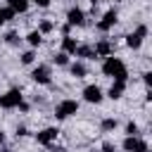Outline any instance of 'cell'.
Masks as SVG:
<instances>
[{
  "instance_id": "obj_33",
  "label": "cell",
  "mask_w": 152,
  "mask_h": 152,
  "mask_svg": "<svg viewBox=\"0 0 152 152\" xmlns=\"http://www.w3.org/2000/svg\"><path fill=\"white\" fill-rule=\"evenodd\" d=\"M50 152H62V150H57V147H52V150H50Z\"/></svg>"
},
{
  "instance_id": "obj_19",
  "label": "cell",
  "mask_w": 152,
  "mask_h": 152,
  "mask_svg": "<svg viewBox=\"0 0 152 152\" xmlns=\"http://www.w3.org/2000/svg\"><path fill=\"white\" fill-rule=\"evenodd\" d=\"M5 43H7V45H19L21 38H19L17 31H7V33H5Z\"/></svg>"
},
{
  "instance_id": "obj_14",
  "label": "cell",
  "mask_w": 152,
  "mask_h": 152,
  "mask_svg": "<svg viewBox=\"0 0 152 152\" xmlns=\"http://www.w3.org/2000/svg\"><path fill=\"white\" fill-rule=\"evenodd\" d=\"M62 52H66V55H74L76 52V40L71 36H64L62 38Z\"/></svg>"
},
{
  "instance_id": "obj_12",
  "label": "cell",
  "mask_w": 152,
  "mask_h": 152,
  "mask_svg": "<svg viewBox=\"0 0 152 152\" xmlns=\"http://www.w3.org/2000/svg\"><path fill=\"white\" fill-rule=\"evenodd\" d=\"M76 57H83V59H97V55L93 52V48L90 45H76V52H74Z\"/></svg>"
},
{
  "instance_id": "obj_4",
  "label": "cell",
  "mask_w": 152,
  "mask_h": 152,
  "mask_svg": "<svg viewBox=\"0 0 152 152\" xmlns=\"http://www.w3.org/2000/svg\"><path fill=\"white\" fill-rule=\"evenodd\" d=\"M121 147H124L126 152H147V150H150L147 142H145L142 138H138V135H126V140L121 142Z\"/></svg>"
},
{
  "instance_id": "obj_30",
  "label": "cell",
  "mask_w": 152,
  "mask_h": 152,
  "mask_svg": "<svg viewBox=\"0 0 152 152\" xmlns=\"http://www.w3.org/2000/svg\"><path fill=\"white\" fill-rule=\"evenodd\" d=\"M69 31H71V24H64V26H62V33H64V36H69Z\"/></svg>"
},
{
  "instance_id": "obj_8",
  "label": "cell",
  "mask_w": 152,
  "mask_h": 152,
  "mask_svg": "<svg viewBox=\"0 0 152 152\" xmlns=\"http://www.w3.org/2000/svg\"><path fill=\"white\" fill-rule=\"evenodd\" d=\"M57 135H59V131L55 126H50V128H43L40 133H36V142L38 145H50L52 140H57Z\"/></svg>"
},
{
  "instance_id": "obj_1",
  "label": "cell",
  "mask_w": 152,
  "mask_h": 152,
  "mask_svg": "<svg viewBox=\"0 0 152 152\" xmlns=\"http://www.w3.org/2000/svg\"><path fill=\"white\" fill-rule=\"evenodd\" d=\"M102 74H104V76H112L114 81H126V78H128L126 64H124L119 57H114V55L104 57V62H102Z\"/></svg>"
},
{
  "instance_id": "obj_31",
  "label": "cell",
  "mask_w": 152,
  "mask_h": 152,
  "mask_svg": "<svg viewBox=\"0 0 152 152\" xmlns=\"http://www.w3.org/2000/svg\"><path fill=\"white\" fill-rule=\"evenodd\" d=\"M2 142H5V133L0 131V145H2Z\"/></svg>"
},
{
  "instance_id": "obj_32",
  "label": "cell",
  "mask_w": 152,
  "mask_h": 152,
  "mask_svg": "<svg viewBox=\"0 0 152 152\" xmlns=\"http://www.w3.org/2000/svg\"><path fill=\"white\" fill-rule=\"evenodd\" d=\"M88 2H90V5H97V2H100V0H88Z\"/></svg>"
},
{
  "instance_id": "obj_21",
  "label": "cell",
  "mask_w": 152,
  "mask_h": 152,
  "mask_svg": "<svg viewBox=\"0 0 152 152\" xmlns=\"http://www.w3.org/2000/svg\"><path fill=\"white\" fill-rule=\"evenodd\" d=\"M10 19H14V10H10V7H0V26H2L5 21H10Z\"/></svg>"
},
{
  "instance_id": "obj_29",
  "label": "cell",
  "mask_w": 152,
  "mask_h": 152,
  "mask_svg": "<svg viewBox=\"0 0 152 152\" xmlns=\"http://www.w3.org/2000/svg\"><path fill=\"white\" fill-rule=\"evenodd\" d=\"M36 7H50V0H31Z\"/></svg>"
},
{
  "instance_id": "obj_20",
  "label": "cell",
  "mask_w": 152,
  "mask_h": 152,
  "mask_svg": "<svg viewBox=\"0 0 152 152\" xmlns=\"http://www.w3.org/2000/svg\"><path fill=\"white\" fill-rule=\"evenodd\" d=\"M52 62H55V64H57V66H66V64H69V55H66V52H62V50H59V52H57V55H55V57H52Z\"/></svg>"
},
{
  "instance_id": "obj_28",
  "label": "cell",
  "mask_w": 152,
  "mask_h": 152,
  "mask_svg": "<svg viewBox=\"0 0 152 152\" xmlns=\"http://www.w3.org/2000/svg\"><path fill=\"white\" fill-rule=\"evenodd\" d=\"M142 81H145V86H152V71H145L142 74Z\"/></svg>"
},
{
  "instance_id": "obj_5",
  "label": "cell",
  "mask_w": 152,
  "mask_h": 152,
  "mask_svg": "<svg viewBox=\"0 0 152 152\" xmlns=\"http://www.w3.org/2000/svg\"><path fill=\"white\" fill-rule=\"evenodd\" d=\"M31 78H33L36 83H40V86H50V81H52L50 66H48V64H38V66L31 71Z\"/></svg>"
},
{
  "instance_id": "obj_26",
  "label": "cell",
  "mask_w": 152,
  "mask_h": 152,
  "mask_svg": "<svg viewBox=\"0 0 152 152\" xmlns=\"http://www.w3.org/2000/svg\"><path fill=\"white\" fill-rule=\"evenodd\" d=\"M135 33H138L140 38H145V36H147V26H145V24H140V26L135 28Z\"/></svg>"
},
{
  "instance_id": "obj_11",
  "label": "cell",
  "mask_w": 152,
  "mask_h": 152,
  "mask_svg": "<svg viewBox=\"0 0 152 152\" xmlns=\"http://www.w3.org/2000/svg\"><path fill=\"white\" fill-rule=\"evenodd\" d=\"M124 90H126V81H114V83H112V88H109V93H107V95H109V97H112V100H119V97H121V95H124Z\"/></svg>"
},
{
  "instance_id": "obj_13",
  "label": "cell",
  "mask_w": 152,
  "mask_h": 152,
  "mask_svg": "<svg viewBox=\"0 0 152 152\" xmlns=\"http://www.w3.org/2000/svg\"><path fill=\"white\" fill-rule=\"evenodd\" d=\"M7 7L14 10V14H17V12L24 14V12L28 10V0H7Z\"/></svg>"
},
{
  "instance_id": "obj_7",
  "label": "cell",
  "mask_w": 152,
  "mask_h": 152,
  "mask_svg": "<svg viewBox=\"0 0 152 152\" xmlns=\"http://www.w3.org/2000/svg\"><path fill=\"white\" fill-rule=\"evenodd\" d=\"M66 24H71V26H83V24H86V12H83L81 7H69V12H66Z\"/></svg>"
},
{
  "instance_id": "obj_2",
  "label": "cell",
  "mask_w": 152,
  "mask_h": 152,
  "mask_svg": "<svg viewBox=\"0 0 152 152\" xmlns=\"http://www.w3.org/2000/svg\"><path fill=\"white\" fill-rule=\"evenodd\" d=\"M76 112H78V102H76V100H62V102H57V107H55V119L62 121V119H66V116H71V114H76Z\"/></svg>"
},
{
  "instance_id": "obj_23",
  "label": "cell",
  "mask_w": 152,
  "mask_h": 152,
  "mask_svg": "<svg viewBox=\"0 0 152 152\" xmlns=\"http://www.w3.org/2000/svg\"><path fill=\"white\" fill-rule=\"evenodd\" d=\"M33 59H36V52H33V50L21 52V64H33Z\"/></svg>"
},
{
  "instance_id": "obj_18",
  "label": "cell",
  "mask_w": 152,
  "mask_h": 152,
  "mask_svg": "<svg viewBox=\"0 0 152 152\" xmlns=\"http://www.w3.org/2000/svg\"><path fill=\"white\" fill-rule=\"evenodd\" d=\"M119 126V121L116 119H112V116H107V119H102V124H100V128L104 131V133H109V131H114Z\"/></svg>"
},
{
  "instance_id": "obj_25",
  "label": "cell",
  "mask_w": 152,
  "mask_h": 152,
  "mask_svg": "<svg viewBox=\"0 0 152 152\" xmlns=\"http://www.w3.org/2000/svg\"><path fill=\"white\" fill-rule=\"evenodd\" d=\"M102 152H116V147H114V142H109V140H104V142H102Z\"/></svg>"
},
{
  "instance_id": "obj_17",
  "label": "cell",
  "mask_w": 152,
  "mask_h": 152,
  "mask_svg": "<svg viewBox=\"0 0 152 152\" xmlns=\"http://www.w3.org/2000/svg\"><path fill=\"white\" fill-rule=\"evenodd\" d=\"M26 40H28V45H31V48H38V45L43 43V33H38V31H31V33L26 36Z\"/></svg>"
},
{
  "instance_id": "obj_9",
  "label": "cell",
  "mask_w": 152,
  "mask_h": 152,
  "mask_svg": "<svg viewBox=\"0 0 152 152\" xmlns=\"http://www.w3.org/2000/svg\"><path fill=\"white\" fill-rule=\"evenodd\" d=\"M83 100L90 102V104H100L102 102V90L97 86H86L83 88Z\"/></svg>"
},
{
  "instance_id": "obj_3",
  "label": "cell",
  "mask_w": 152,
  "mask_h": 152,
  "mask_svg": "<svg viewBox=\"0 0 152 152\" xmlns=\"http://www.w3.org/2000/svg\"><path fill=\"white\" fill-rule=\"evenodd\" d=\"M21 100H24L21 90H19V88H10L5 95H0V107H2V109H14Z\"/></svg>"
},
{
  "instance_id": "obj_27",
  "label": "cell",
  "mask_w": 152,
  "mask_h": 152,
  "mask_svg": "<svg viewBox=\"0 0 152 152\" xmlns=\"http://www.w3.org/2000/svg\"><path fill=\"white\" fill-rule=\"evenodd\" d=\"M26 135H28V128L26 126H19L17 128V138H26Z\"/></svg>"
},
{
  "instance_id": "obj_15",
  "label": "cell",
  "mask_w": 152,
  "mask_h": 152,
  "mask_svg": "<svg viewBox=\"0 0 152 152\" xmlns=\"http://www.w3.org/2000/svg\"><path fill=\"white\" fill-rule=\"evenodd\" d=\"M69 71H71V76H76V78H83V76L88 74V69H86L83 62H74V64L69 66Z\"/></svg>"
},
{
  "instance_id": "obj_6",
  "label": "cell",
  "mask_w": 152,
  "mask_h": 152,
  "mask_svg": "<svg viewBox=\"0 0 152 152\" xmlns=\"http://www.w3.org/2000/svg\"><path fill=\"white\" fill-rule=\"evenodd\" d=\"M116 21H119V12L112 7V10H107V12L102 14V19L97 21V31H102V33H104V31H109Z\"/></svg>"
},
{
  "instance_id": "obj_24",
  "label": "cell",
  "mask_w": 152,
  "mask_h": 152,
  "mask_svg": "<svg viewBox=\"0 0 152 152\" xmlns=\"http://www.w3.org/2000/svg\"><path fill=\"white\" fill-rule=\"evenodd\" d=\"M138 131H140V128H138L135 121H128V124H126V133H128V135H138Z\"/></svg>"
},
{
  "instance_id": "obj_16",
  "label": "cell",
  "mask_w": 152,
  "mask_h": 152,
  "mask_svg": "<svg viewBox=\"0 0 152 152\" xmlns=\"http://www.w3.org/2000/svg\"><path fill=\"white\" fill-rule=\"evenodd\" d=\"M126 45H128L131 50H138V48L142 45V38H140V36L133 31V33H128V36H126Z\"/></svg>"
},
{
  "instance_id": "obj_10",
  "label": "cell",
  "mask_w": 152,
  "mask_h": 152,
  "mask_svg": "<svg viewBox=\"0 0 152 152\" xmlns=\"http://www.w3.org/2000/svg\"><path fill=\"white\" fill-rule=\"evenodd\" d=\"M93 52H95L97 57H109V55H114V45H112L107 38H102V40H97V43H95Z\"/></svg>"
},
{
  "instance_id": "obj_22",
  "label": "cell",
  "mask_w": 152,
  "mask_h": 152,
  "mask_svg": "<svg viewBox=\"0 0 152 152\" xmlns=\"http://www.w3.org/2000/svg\"><path fill=\"white\" fill-rule=\"evenodd\" d=\"M52 28H55V24H52L50 19H43V21L38 24V33H50Z\"/></svg>"
}]
</instances>
